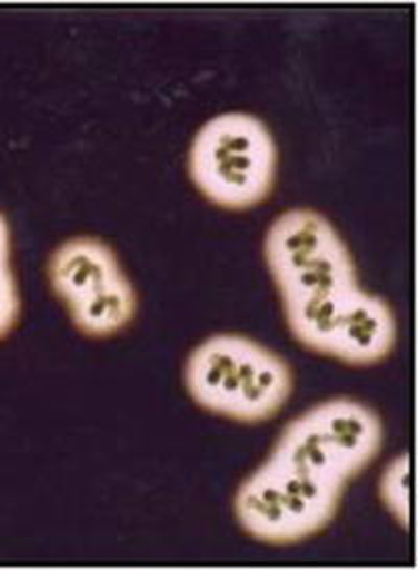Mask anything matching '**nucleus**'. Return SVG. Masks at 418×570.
Wrapping results in <instances>:
<instances>
[{"label": "nucleus", "instance_id": "nucleus-4", "mask_svg": "<svg viewBox=\"0 0 418 570\" xmlns=\"http://www.w3.org/2000/svg\"><path fill=\"white\" fill-rule=\"evenodd\" d=\"M279 147L268 125L247 111L209 118L192 137L189 177L209 204L249 210L272 194Z\"/></svg>", "mask_w": 418, "mask_h": 570}, {"label": "nucleus", "instance_id": "nucleus-6", "mask_svg": "<svg viewBox=\"0 0 418 570\" xmlns=\"http://www.w3.org/2000/svg\"><path fill=\"white\" fill-rule=\"evenodd\" d=\"M21 315L18 277L11 261V229L0 213V340L7 338Z\"/></svg>", "mask_w": 418, "mask_h": 570}, {"label": "nucleus", "instance_id": "nucleus-5", "mask_svg": "<svg viewBox=\"0 0 418 570\" xmlns=\"http://www.w3.org/2000/svg\"><path fill=\"white\" fill-rule=\"evenodd\" d=\"M49 282L71 323L90 338H109L137 317V289L103 239L78 235L49 258Z\"/></svg>", "mask_w": 418, "mask_h": 570}, {"label": "nucleus", "instance_id": "nucleus-2", "mask_svg": "<svg viewBox=\"0 0 418 570\" xmlns=\"http://www.w3.org/2000/svg\"><path fill=\"white\" fill-rule=\"evenodd\" d=\"M263 261L301 346L348 365H375L391 355L396 315L360 284L351 249L325 214L280 213L263 237Z\"/></svg>", "mask_w": 418, "mask_h": 570}, {"label": "nucleus", "instance_id": "nucleus-1", "mask_svg": "<svg viewBox=\"0 0 418 570\" xmlns=\"http://www.w3.org/2000/svg\"><path fill=\"white\" fill-rule=\"evenodd\" d=\"M384 446L379 413L351 396L320 401L280 430L263 462L241 482L235 517L251 539L293 546L331 524L348 482Z\"/></svg>", "mask_w": 418, "mask_h": 570}, {"label": "nucleus", "instance_id": "nucleus-3", "mask_svg": "<svg viewBox=\"0 0 418 570\" xmlns=\"http://www.w3.org/2000/svg\"><path fill=\"white\" fill-rule=\"evenodd\" d=\"M185 386L201 410L243 424L275 417L291 399L289 363L243 334H213L185 363Z\"/></svg>", "mask_w": 418, "mask_h": 570}, {"label": "nucleus", "instance_id": "nucleus-7", "mask_svg": "<svg viewBox=\"0 0 418 570\" xmlns=\"http://www.w3.org/2000/svg\"><path fill=\"white\" fill-rule=\"evenodd\" d=\"M408 455H400L387 468L381 479V498L387 510L396 517L398 522L408 524L410 520V498H408Z\"/></svg>", "mask_w": 418, "mask_h": 570}]
</instances>
